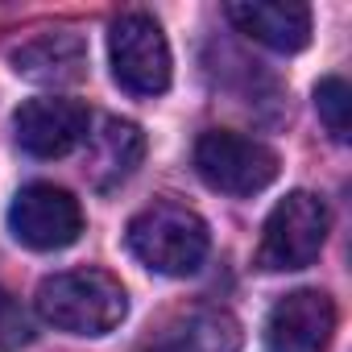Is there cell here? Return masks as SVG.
Listing matches in <instances>:
<instances>
[{
  "mask_svg": "<svg viewBox=\"0 0 352 352\" xmlns=\"http://www.w3.org/2000/svg\"><path fill=\"white\" fill-rule=\"evenodd\" d=\"M124 241H129L133 257L145 270L166 274V278L195 274L204 265L208 249H212V232H208L204 216L183 208V204H170V199H157V204L141 208L129 220Z\"/></svg>",
  "mask_w": 352,
  "mask_h": 352,
  "instance_id": "6da1fadb",
  "label": "cell"
},
{
  "mask_svg": "<svg viewBox=\"0 0 352 352\" xmlns=\"http://www.w3.org/2000/svg\"><path fill=\"white\" fill-rule=\"evenodd\" d=\"M38 315L71 336H108L129 315V294L104 270H67L38 286Z\"/></svg>",
  "mask_w": 352,
  "mask_h": 352,
  "instance_id": "7a4b0ae2",
  "label": "cell"
},
{
  "mask_svg": "<svg viewBox=\"0 0 352 352\" xmlns=\"http://www.w3.org/2000/svg\"><path fill=\"white\" fill-rule=\"evenodd\" d=\"M331 216L327 204L311 191H290L265 220L261 228V249H257V265L270 274H290V270H307L327 241Z\"/></svg>",
  "mask_w": 352,
  "mask_h": 352,
  "instance_id": "3957f363",
  "label": "cell"
},
{
  "mask_svg": "<svg viewBox=\"0 0 352 352\" xmlns=\"http://www.w3.org/2000/svg\"><path fill=\"white\" fill-rule=\"evenodd\" d=\"M195 170L212 191L224 195H257L278 179V153L245 133L212 129L195 141Z\"/></svg>",
  "mask_w": 352,
  "mask_h": 352,
  "instance_id": "277c9868",
  "label": "cell"
},
{
  "mask_svg": "<svg viewBox=\"0 0 352 352\" xmlns=\"http://www.w3.org/2000/svg\"><path fill=\"white\" fill-rule=\"evenodd\" d=\"M112 75L129 96H162L170 87V46L149 13H124L108 30Z\"/></svg>",
  "mask_w": 352,
  "mask_h": 352,
  "instance_id": "5b68a950",
  "label": "cell"
},
{
  "mask_svg": "<svg viewBox=\"0 0 352 352\" xmlns=\"http://www.w3.org/2000/svg\"><path fill=\"white\" fill-rule=\"evenodd\" d=\"M9 228L21 245L38 253H54L79 241L83 232V208L71 191L54 183H30L9 204Z\"/></svg>",
  "mask_w": 352,
  "mask_h": 352,
  "instance_id": "8992f818",
  "label": "cell"
},
{
  "mask_svg": "<svg viewBox=\"0 0 352 352\" xmlns=\"http://www.w3.org/2000/svg\"><path fill=\"white\" fill-rule=\"evenodd\" d=\"M13 133H17V145L34 157H67L71 149H79L87 141L91 112L79 100L38 96V100H25L17 108Z\"/></svg>",
  "mask_w": 352,
  "mask_h": 352,
  "instance_id": "52a82bcc",
  "label": "cell"
},
{
  "mask_svg": "<svg viewBox=\"0 0 352 352\" xmlns=\"http://www.w3.org/2000/svg\"><path fill=\"white\" fill-rule=\"evenodd\" d=\"M336 336V302L323 290H294L274 302L265 319L270 352H327Z\"/></svg>",
  "mask_w": 352,
  "mask_h": 352,
  "instance_id": "ba28073f",
  "label": "cell"
},
{
  "mask_svg": "<svg viewBox=\"0 0 352 352\" xmlns=\"http://www.w3.org/2000/svg\"><path fill=\"white\" fill-rule=\"evenodd\" d=\"M13 71L42 87H67L87 75V42L75 30H46L9 54Z\"/></svg>",
  "mask_w": 352,
  "mask_h": 352,
  "instance_id": "9c48e42d",
  "label": "cell"
},
{
  "mask_svg": "<svg viewBox=\"0 0 352 352\" xmlns=\"http://www.w3.org/2000/svg\"><path fill=\"white\" fill-rule=\"evenodd\" d=\"M228 21L278 54H298L311 42V9L294 0H236L228 5Z\"/></svg>",
  "mask_w": 352,
  "mask_h": 352,
  "instance_id": "30bf717a",
  "label": "cell"
},
{
  "mask_svg": "<svg viewBox=\"0 0 352 352\" xmlns=\"http://www.w3.org/2000/svg\"><path fill=\"white\" fill-rule=\"evenodd\" d=\"M141 153H145V133L133 120L108 116L100 133H87V179L100 191H112L137 170Z\"/></svg>",
  "mask_w": 352,
  "mask_h": 352,
  "instance_id": "8fae6325",
  "label": "cell"
},
{
  "mask_svg": "<svg viewBox=\"0 0 352 352\" xmlns=\"http://www.w3.org/2000/svg\"><path fill=\"white\" fill-rule=\"evenodd\" d=\"M174 352H241V323L228 311H195L170 336Z\"/></svg>",
  "mask_w": 352,
  "mask_h": 352,
  "instance_id": "7c38bea8",
  "label": "cell"
},
{
  "mask_svg": "<svg viewBox=\"0 0 352 352\" xmlns=\"http://www.w3.org/2000/svg\"><path fill=\"white\" fill-rule=\"evenodd\" d=\"M315 108H319V120L327 124V133H331L336 141H348V133H352V91H348V83H344L340 75L319 79V87H315Z\"/></svg>",
  "mask_w": 352,
  "mask_h": 352,
  "instance_id": "4fadbf2b",
  "label": "cell"
},
{
  "mask_svg": "<svg viewBox=\"0 0 352 352\" xmlns=\"http://www.w3.org/2000/svg\"><path fill=\"white\" fill-rule=\"evenodd\" d=\"M21 344H30V319L9 290H0V352H17Z\"/></svg>",
  "mask_w": 352,
  "mask_h": 352,
  "instance_id": "5bb4252c",
  "label": "cell"
},
{
  "mask_svg": "<svg viewBox=\"0 0 352 352\" xmlns=\"http://www.w3.org/2000/svg\"><path fill=\"white\" fill-rule=\"evenodd\" d=\"M145 352H174V344H170V340H162V344H153V348H145Z\"/></svg>",
  "mask_w": 352,
  "mask_h": 352,
  "instance_id": "9a60e30c",
  "label": "cell"
}]
</instances>
